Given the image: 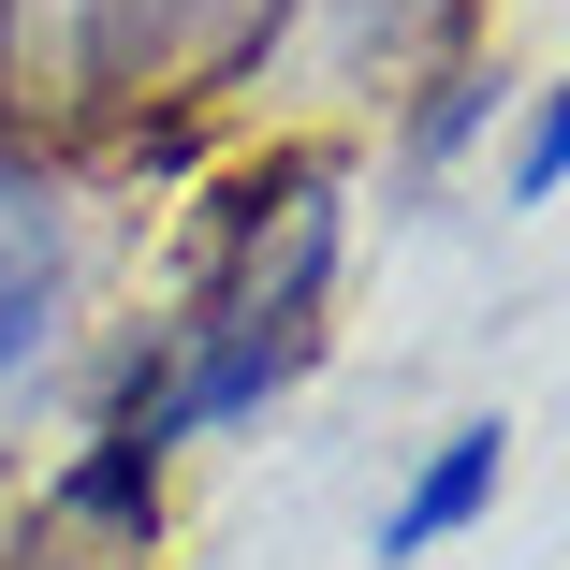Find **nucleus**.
I'll use <instances>...</instances> for the list:
<instances>
[{
  "instance_id": "3",
  "label": "nucleus",
  "mask_w": 570,
  "mask_h": 570,
  "mask_svg": "<svg viewBox=\"0 0 570 570\" xmlns=\"http://www.w3.org/2000/svg\"><path fill=\"white\" fill-rule=\"evenodd\" d=\"M498 469H512V439H498V424H453V439L424 453V469L395 483V512H381V570L439 556L453 527H483V512H498Z\"/></svg>"
},
{
  "instance_id": "4",
  "label": "nucleus",
  "mask_w": 570,
  "mask_h": 570,
  "mask_svg": "<svg viewBox=\"0 0 570 570\" xmlns=\"http://www.w3.org/2000/svg\"><path fill=\"white\" fill-rule=\"evenodd\" d=\"M498 190H512V205H556V190H570V88L527 118V147H512V176H498Z\"/></svg>"
},
{
  "instance_id": "2",
  "label": "nucleus",
  "mask_w": 570,
  "mask_h": 570,
  "mask_svg": "<svg viewBox=\"0 0 570 570\" xmlns=\"http://www.w3.org/2000/svg\"><path fill=\"white\" fill-rule=\"evenodd\" d=\"M59 307H73V190L45 147H0V395L59 352Z\"/></svg>"
},
{
  "instance_id": "1",
  "label": "nucleus",
  "mask_w": 570,
  "mask_h": 570,
  "mask_svg": "<svg viewBox=\"0 0 570 570\" xmlns=\"http://www.w3.org/2000/svg\"><path fill=\"white\" fill-rule=\"evenodd\" d=\"M190 0H0V147H73L118 102L176 88Z\"/></svg>"
}]
</instances>
